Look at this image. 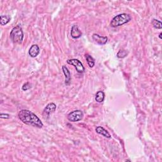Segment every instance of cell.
<instances>
[{
  "mask_svg": "<svg viewBox=\"0 0 162 162\" xmlns=\"http://www.w3.org/2000/svg\"><path fill=\"white\" fill-rule=\"evenodd\" d=\"M95 131H96V133H98V134H100V135H101L105 137H107V138H108V139L111 138V135L108 132V131L101 126L96 127Z\"/></svg>",
  "mask_w": 162,
  "mask_h": 162,
  "instance_id": "8fae6325",
  "label": "cell"
},
{
  "mask_svg": "<svg viewBox=\"0 0 162 162\" xmlns=\"http://www.w3.org/2000/svg\"><path fill=\"white\" fill-rule=\"evenodd\" d=\"M151 23L155 29H161L162 28V23L161 22L160 20H158L157 19H153L151 21Z\"/></svg>",
  "mask_w": 162,
  "mask_h": 162,
  "instance_id": "9a60e30c",
  "label": "cell"
},
{
  "mask_svg": "<svg viewBox=\"0 0 162 162\" xmlns=\"http://www.w3.org/2000/svg\"><path fill=\"white\" fill-rule=\"evenodd\" d=\"M10 36L13 43L19 44H22L23 40L24 34L20 26L17 25V26L13 27L10 32Z\"/></svg>",
  "mask_w": 162,
  "mask_h": 162,
  "instance_id": "3957f363",
  "label": "cell"
},
{
  "mask_svg": "<svg viewBox=\"0 0 162 162\" xmlns=\"http://www.w3.org/2000/svg\"><path fill=\"white\" fill-rule=\"evenodd\" d=\"M19 119L23 124L37 128H42L43 124L40 119L33 112L28 110H22L18 114Z\"/></svg>",
  "mask_w": 162,
  "mask_h": 162,
  "instance_id": "6da1fadb",
  "label": "cell"
},
{
  "mask_svg": "<svg viewBox=\"0 0 162 162\" xmlns=\"http://www.w3.org/2000/svg\"><path fill=\"white\" fill-rule=\"evenodd\" d=\"M62 71L64 74L65 77V84L67 86H69L70 83H71V74L68 68L65 66L63 65L62 66Z\"/></svg>",
  "mask_w": 162,
  "mask_h": 162,
  "instance_id": "30bf717a",
  "label": "cell"
},
{
  "mask_svg": "<svg viewBox=\"0 0 162 162\" xmlns=\"http://www.w3.org/2000/svg\"><path fill=\"white\" fill-rule=\"evenodd\" d=\"M0 19H1V20H0V24L2 26L6 25L11 20V17L9 15H1Z\"/></svg>",
  "mask_w": 162,
  "mask_h": 162,
  "instance_id": "4fadbf2b",
  "label": "cell"
},
{
  "mask_svg": "<svg viewBox=\"0 0 162 162\" xmlns=\"http://www.w3.org/2000/svg\"><path fill=\"white\" fill-rule=\"evenodd\" d=\"M127 54H128V53H127V51L126 50H120L118 52L117 56V57L118 58H125V56L127 55Z\"/></svg>",
  "mask_w": 162,
  "mask_h": 162,
  "instance_id": "2e32d148",
  "label": "cell"
},
{
  "mask_svg": "<svg viewBox=\"0 0 162 162\" xmlns=\"http://www.w3.org/2000/svg\"><path fill=\"white\" fill-rule=\"evenodd\" d=\"M105 98V94L102 91H99L96 93L95 96V100L98 103H102L104 101Z\"/></svg>",
  "mask_w": 162,
  "mask_h": 162,
  "instance_id": "7c38bea8",
  "label": "cell"
},
{
  "mask_svg": "<svg viewBox=\"0 0 162 162\" xmlns=\"http://www.w3.org/2000/svg\"><path fill=\"white\" fill-rule=\"evenodd\" d=\"M0 117H1V118L9 119V118H10V115L6 114V113H1V115H0Z\"/></svg>",
  "mask_w": 162,
  "mask_h": 162,
  "instance_id": "ac0fdd59",
  "label": "cell"
},
{
  "mask_svg": "<svg viewBox=\"0 0 162 162\" xmlns=\"http://www.w3.org/2000/svg\"><path fill=\"white\" fill-rule=\"evenodd\" d=\"M132 19L131 15L127 13H120L115 17H113L110 22V26L111 27L115 28L124 25V24L130 22Z\"/></svg>",
  "mask_w": 162,
  "mask_h": 162,
  "instance_id": "7a4b0ae2",
  "label": "cell"
},
{
  "mask_svg": "<svg viewBox=\"0 0 162 162\" xmlns=\"http://www.w3.org/2000/svg\"><path fill=\"white\" fill-rule=\"evenodd\" d=\"M85 56H86V61H87V63L88 64L89 67H90V68H93L94 66V65H95L94 59L92 57V56L90 55H89V54H86Z\"/></svg>",
  "mask_w": 162,
  "mask_h": 162,
  "instance_id": "5bb4252c",
  "label": "cell"
},
{
  "mask_svg": "<svg viewBox=\"0 0 162 162\" xmlns=\"http://www.w3.org/2000/svg\"><path fill=\"white\" fill-rule=\"evenodd\" d=\"M161 35H162V33H161H161H160V35H159V37H160V39H162Z\"/></svg>",
  "mask_w": 162,
  "mask_h": 162,
  "instance_id": "d6986e66",
  "label": "cell"
},
{
  "mask_svg": "<svg viewBox=\"0 0 162 162\" xmlns=\"http://www.w3.org/2000/svg\"><path fill=\"white\" fill-rule=\"evenodd\" d=\"M70 35L74 39H78L81 37V36H82V32H81L80 30L79 29L78 26L74 25L72 27Z\"/></svg>",
  "mask_w": 162,
  "mask_h": 162,
  "instance_id": "ba28073f",
  "label": "cell"
},
{
  "mask_svg": "<svg viewBox=\"0 0 162 162\" xmlns=\"http://www.w3.org/2000/svg\"><path fill=\"white\" fill-rule=\"evenodd\" d=\"M67 62L68 64L74 66L76 68L77 72L79 73V74H83V73L84 72L85 68L82 62L80 60L77 59H69L67 61Z\"/></svg>",
  "mask_w": 162,
  "mask_h": 162,
  "instance_id": "5b68a950",
  "label": "cell"
},
{
  "mask_svg": "<svg viewBox=\"0 0 162 162\" xmlns=\"http://www.w3.org/2000/svg\"><path fill=\"white\" fill-rule=\"evenodd\" d=\"M92 37L94 41L100 45H104L108 41V37L107 36H101L98 34H93Z\"/></svg>",
  "mask_w": 162,
  "mask_h": 162,
  "instance_id": "52a82bcc",
  "label": "cell"
},
{
  "mask_svg": "<svg viewBox=\"0 0 162 162\" xmlns=\"http://www.w3.org/2000/svg\"><path fill=\"white\" fill-rule=\"evenodd\" d=\"M40 53V48L37 44H33L29 50V55L32 58H36Z\"/></svg>",
  "mask_w": 162,
  "mask_h": 162,
  "instance_id": "9c48e42d",
  "label": "cell"
},
{
  "mask_svg": "<svg viewBox=\"0 0 162 162\" xmlns=\"http://www.w3.org/2000/svg\"><path fill=\"white\" fill-rule=\"evenodd\" d=\"M56 109V105L54 103H50L46 105V107L43 110V116L44 118H47L50 117L52 113L55 112Z\"/></svg>",
  "mask_w": 162,
  "mask_h": 162,
  "instance_id": "8992f818",
  "label": "cell"
},
{
  "mask_svg": "<svg viewBox=\"0 0 162 162\" xmlns=\"http://www.w3.org/2000/svg\"><path fill=\"white\" fill-rule=\"evenodd\" d=\"M31 87H32L31 86V84L29 83H25V84H24L23 85V86H22V90L26 91L29 90V89H30Z\"/></svg>",
  "mask_w": 162,
  "mask_h": 162,
  "instance_id": "e0dca14e",
  "label": "cell"
},
{
  "mask_svg": "<svg viewBox=\"0 0 162 162\" xmlns=\"http://www.w3.org/2000/svg\"><path fill=\"white\" fill-rule=\"evenodd\" d=\"M83 116V112L81 110H77L69 113L67 115V118L72 122H79L82 120Z\"/></svg>",
  "mask_w": 162,
  "mask_h": 162,
  "instance_id": "277c9868",
  "label": "cell"
}]
</instances>
